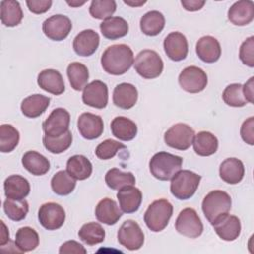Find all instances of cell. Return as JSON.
<instances>
[{
	"instance_id": "cell-17",
	"label": "cell",
	"mask_w": 254,
	"mask_h": 254,
	"mask_svg": "<svg viewBox=\"0 0 254 254\" xmlns=\"http://www.w3.org/2000/svg\"><path fill=\"white\" fill-rule=\"evenodd\" d=\"M77 128L83 138L93 140L100 137L103 133V120L99 115L84 112L78 117Z\"/></svg>"
},
{
	"instance_id": "cell-21",
	"label": "cell",
	"mask_w": 254,
	"mask_h": 254,
	"mask_svg": "<svg viewBox=\"0 0 254 254\" xmlns=\"http://www.w3.org/2000/svg\"><path fill=\"white\" fill-rule=\"evenodd\" d=\"M37 81L43 90L54 95H61L65 89L64 78L60 71L56 69L48 68L42 70L38 75Z\"/></svg>"
},
{
	"instance_id": "cell-44",
	"label": "cell",
	"mask_w": 254,
	"mask_h": 254,
	"mask_svg": "<svg viewBox=\"0 0 254 254\" xmlns=\"http://www.w3.org/2000/svg\"><path fill=\"white\" fill-rule=\"evenodd\" d=\"M222 99L227 105L232 107H242L247 103L240 83H231L227 85L223 90Z\"/></svg>"
},
{
	"instance_id": "cell-46",
	"label": "cell",
	"mask_w": 254,
	"mask_h": 254,
	"mask_svg": "<svg viewBox=\"0 0 254 254\" xmlns=\"http://www.w3.org/2000/svg\"><path fill=\"white\" fill-rule=\"evenodd\" d=\"M240 61L249 67L254 66V37L247 38L240 46L239 49Z\"/></svg>"
},
{
	"instance_id": "cell-52",
	"label": "cell",
	"mask_w": 254,
	"mask_h": 254,
	"mask_svg": "<svg viewBox=\"0 0 254 254\" xmlns=\"http://www.w3.org/2000/svg\"><path fill=\"white\" fill-rule=\"evenodd\" d=\"M1 226H2V230H1V242L0 245L4 246L8 241H9V231L4 223L3 220H1Z\"/></svg>"
},
{
	"instance_id": "cell-18",
	"label": "cell",
	"mask_w": 254,
	"mask_h": 254,
	"mask_svg": "<svg viewBox=\"0 0 254 254\" xmlns=\"http://www.w3.org/2000/svg\"><path fill=\"white\" fill-rule=\"evenodd\" d=\"M99 35L91 30H83L73 39L72 47L74 52L81 57H89L95 53L99 46Z\"/></svg>"
},
{
	"instance_id": "cell-14",
	"label": "cell",
	"mask_w": 254,
	"mask_h": 254,
	"mask_svg": "<svg viewBox=\"0 0 254 254\" xmlns=\"http://www.w3.org/2000/svg\"><path fill=\"white\" fill-rule=\"evenodd\" d=\"M82 101L84 104L102 109L108 103V88L106 83L101 80H93L84 87L82 92Z\"/></svg>"
},
{
	"instance_id": "cell-47",
	"label": "cell",
	"mask_w": 254,
	"mask_h": 254,
	"mask_svg": "<svg viewBox=\"0 0 254 254\" xmlns=\"http://www.w3.org/2000/svg\"><path fill=\"white\" fill-rule=\"evenodd\" d=\"M240 135L242 140L248 145L254 144V117L251 116L246 119L240 128Z\"/></svg>"
},
{
	"instance_id": "cell-38",
	"label": "cell",
	"mask_w": 254,
	"mask_h": 254,
	"mask_svg": "<svg viewBox=\"0 0 254 254\" xmlns=\"http://www.w3.org/2000/svg\"><path fill=\"white\" fill-rule=\"evenodd\" d=\"M76 182L67 171H59L51 180V187L55 193L59 195H67L73 191Z\"/></svg>"
},
{
	"instance_id": "cell-29",
	"label": "cell",
	"mask_w": 254,
	"mask_h": 254,
	"mask_svg": "<svg viewBox=\"0 0 254 254\" xmlns=\"http://www.w3.org/2000/svg\"><path fill=\"white\" fill-rule=\"evenodd\" d=\"M23 167L34 176H43L50 170L49 160L36 151H28L22 157Z\"/></svg>"
},
{
	"instance_id": "cell-43",
	"label": "cell",
	"mask_w": 254,
	"mask_h": 254,
	"mask_svg": "<svg viewBox=\"0 0 254 254\" xmlns=\"http://www.w3.org/2000/svg\"><path fill=\"white\" fill-rule=\"evenodd\" d=\"M116 11V2L114 0H93L89 6V14L94 19L106 20Z\"/></svg>"
},
{
	"instance_id": "cell-20",
	"label": "cell",
	"mask_w": 254,
	"mask_h": 254,
	"mask_svg": "<svg viewBox=\"0 0 254 254\" xmlns=\"http://www.w3.org/2000/svg\"><path fill=\"white\" fill-rule=\"evenodd\" d=\"M197 57L206 64H212L219 60L221 48L219 42L212 36L201 37L195 46Z\"/></svg>"
},
{
	"instance_id": "cell-40",
	"label": "cell",
	"mask_w": 254,
	"mask_h": 254,
	"mask_svg": "<svg viewBox=\"0 0 254 254\" xmlns=\"http://www.w3.org/2000/svg\"><path fill=\"white\" fill-rule=\"evenodd\" d=\"M19 131L10 124H2L0 126V151L2 153L12 152L19 143Z\"/></svg>"
},
{
	"instance_id": "cell-37",
	"label": "cell",
	"mask_w": 254,
	"mask_h": 254,
	"mask_svg": "<svg viewBox=\"0 0 254 254\" xmlns=\"http://www.w3.org/2000/svg\"><path fill=\"white\" fill-rule=\"evenodd\" d=\"M105 183L111 190H120L125 187L134 186L136 179L131 172H122L117 168H112L105 175Z\"/></svg>"
},
{
	"instance_id": "cell-25",
	"label": "cell",
	"mask_w": 254,
	"mask_h": 254,
	"mask_svg": "<svg viewBox=\"0 0 254 254\" xmlns=\"http://www.w3.org/2000/svg\"><path fill=\"white\" fill-rule=\"evenodd\" d=\"M244 165L236 158L225 159L219 167V176L227 184L236 185L240 183L244 177Z\"/></svg>"
},
{
	"instance_id": "cell-23",
	"label": "cell",
	"mask_w": 254,
	"mask_h": 254,
	"mask_svg": "<svg viewBox=\"0 0 254 254\" xmlns=\"http://www.w3.org/2000/svg\"><path fill=\"white\" fill-rule=\"evenodd\" d=\"M113 103L122 109L132 108L138 99L137 88L127 82L119 83L115 86L113 90Z\"/></svg>"
},
{
	"instance_id": "cell-16",
	"label": "cell",
	"mask_w": 254,
	"mask_h": 254,
	"mask_svg": "<svg viewBox=\"0 0 254 254\" xmlns=\"http://www.w3.org/2000/svg\"><path fill=\"white\" fill-rule=\"evenodd\" d=\"M164 50L168 58L172 61L180 62L185 60L189 52L186 36L180 32L170 33L164 40Z\"/></svg>"
},
{
	"instance_id": "cell-39",
	"label": "cell",
	"mask_w": 254,
	"mask_h": 254,
	"mask_svg": "<svg viewBox=\"0 0 254 254\" xmlns=\"http://www.w3.org/2000/svg\"><path fill=\"white\" fill-rule=\"evenodd\" d=\"M78 237L87 245H95L103 242L105 231L97 222H88L81 226L78 231Z\"/></svg>"
},
{
	"instance_id": "cell-26",
	"label": "cell",
	"mask_w": 254,
	"mask_h": 254,
	"mask_svg": "<svg viewBox=\"0 0 254 254\" xmlns=\"http://www.w3.org/2000/svg\"><path fill=\"white\" fill-rule=\"evenodd\" d=\"M4 191L8 198L25 199L30 193V184L26 178L20 175H12L4 182Z\"/></svg>"
},
{
	"instance_id": "cell-51",
	"label": "cell",
	"mask_w": 254,
	"mask_h": 254,
	"mask_svg": "<svg viewBox=\"0 0 254 254\" xmlns=\"http://www.w3.org/2000/svg\"><path fill=\"white\" fill-rule=\"evenodd\" d=\"M181 3L183 5V7L185 8V10L193 12V11L200 10L204 6L205 1H203V0H182Z\"/></svg>"
},
{
	"instance_id": "cell-13",
	"label": "cell",
	"mask_w": 254,
	"mask_h": 254,
	"mask_svg": "<svg viewBox=\"0 0 254 254\" xmlns=\"http://www.w3.org/2000/svg\"><path fill=\"white\" fill-rule=\"evenodd\" d=\"M70 115L64 108L54 109L43 122V130L49 137H59L68 131Z\"/></svg>"
},
{
	"instance_id": "cell-30",
	"label": "cell",
	"mask_w": 254,
	"mask_h": 254,
	"mask_svg": "<svg viewBox=\"0 0 254 254\" xmlns=\"http://www.w3.org/2000/svg\"><path fill=\"white\" fill-rule=\"evenodd\" d=\"M0 18L6 27H15L23 19V11L18 1L3 0L0 2Z\"/></svg>"
},
{
	"instance_id": "cell-50",
	"label": "cell",
	"mask_w": 254,
	"mask_h": 254,
	"mask_svg": "<svg viewBox=\"0 0 254 254\" xmlns=\"http://www.w3.org/2000/svg\"><path fill=\"white\" fill-rule=\"evenodd\" d=\"M253 81H254V77H250L248 79V81H246L243 85H242V90H243V95L246 99L247 102H250V103H253L254 101V85H253Z\"/></svg>"
},
{
	"instance_id": "cell-2",
	"label": "cell",
	"mask_w": 254,
	"mask_h": 254,
	"mask_svg": "<svg viewBox=\"0 0 254 254\" xmlns=\"http://www.w3.org/2000/svg\"><path fill=\"white\" fill-rule=\"evenodd\" d=\"M183 159L168 152L156 153L150 160V172L160 181L171 180L182 168Z\"/></svg>"
},
{
	"instance_id": "cell-8",
	"label": "cell",
	"mask_w": 254,
	"mask_h": 254,
	"mask_svg": "<svg viewBox=\"0 0 254 254\" xmlns=\"http://www.w3.org/2000/svg\"><path fill=\"white\" fill-rule=\"evenodd\" d=\"M193 129L185 123H177L170 127L165 135V143L174 149L185 151L190 147L194 138Z\"/></svg>"
},
{
	"instance_id": "cell-4",
	"label": "cell",
	"mask_w": 254,
	"mask_h": 254,
	"mask_svg": "<svg viewBox=\"0 0 254 254\" xmlns=\"http://www.w3.org/2000/svg\"><path fill=\"white\" fill-rule=\"evenodd\" d=\"M201 177L190 170L179 171L172 179L170 190L172 194L181 200L190 198L196 191Z\"/></svg>"
},
{
	"instance_id": "cell-7",
	"label": "cell",
	"mask_w": 254,
	"mask_h": 254,
	"mask_svg": "<svg viewBox=\"0 0 254 254\" xmlns=\"http://www.w3.org/2000/svg\"><path fill=\"white\" fill-rule=\"evenodd\" d=\"M175 227L180 234L189 238H196L203 231V225L197 212L190 207L181 210L176 219Z\"/></svg>"
},
{
	"instance_id": "cell-11",
	"label": "cell",
	"mask_w": 254,
	"mask_h": 254,
	"mask_svg": "<svg viewBox=\"0 0 254 254\" xmlns=\"http://www.w3.org/2000/svg\"><path fill=\"white\" fill-rule=\"evenodd\" d=\"M38 218L41 225L48 230H57L65 220V211L56 202H47L40 206Z\"/></svg>"
},
{
	"instance_id": "cell-5",
	"label": "cell",
	"mask_w": 254,
	"mask_h": 254,
	"mask_svg": "<svg viewBox=\"0 0 254 254\" xmlns=\"http://www.w3.org/2000/svg\"><path fill=\"white\" fill-rule=\"evenodd\" d=\"M201 208L206 219L212 224L217 217L230 210L231 197L224 190H211L204 196Z\"/></svg>"
},
{
	"instance_id": "cell-42",
	"label": "cell",
	"mask_w": 254,
	"mask_h": 254,
	"mask_svg": "<svg viewBox=\"0 0 254 254\" xmlns=\"http://www.w3.org/2000/svg\"><path fill=\"white\" fill-rule=\"evenodd\" d=\"M43 143L49 152L53 154H61L70 147L72 143V134L68 130L59 137H49L45 135L43 137Z\"/></svg>"
},
{
	"instance_id": "cell-32",
	"label": "cell",
	"mask_w": 254,
	"mask_h": 254,
	"mask_svg": "<svg viewBox=\"0 0 254 254\" xmlns=\"http://www.w3.org/2000/svg\"><path fill=\"white\" fill-rule=\"evenodd\" d=\"M100 32L108 40H116L127 35L128 23L121 17H110L104 20L100 26Z\"/></svg>"
},
{
	"instance_id": "cell-3",
	"label": "cell",
	"mask_w": 254,
	"mask_h": 254,
	"mask_svg": "<svg viewBox=\"0 0 254 254\" xmlns=\"http://www.w3.org/2000/svg\"><path fill=\"white\" fill-rule=\"evenodd\" d=\"M173 214L172 203L165 199L153 201L144 214V221L147 227L153 232H160L165 229Z\"/></svg>"
},
{
	"instance_id": "cell-31",
	"label": "cell",
	"mask_w": 254,
	"mask_h": 254,
	"mask_svg": "<svg viewBox=\"0 0 254 254\" xmlns=\"http://www.w3.org/2000/svg\"><path fill=\"white\" fill-rule=\"evenodd\" d=\"M193 150L198 156L207 157L213 155L218 148L217 138L208 131H200L194 135Z\"/></svg>"
},
{
	"instance_id": "cell-35",
	"label": "cell",
	"mask_w": 254,
	"mask_h": 254,
	"mask_svg": "<svg viewBox=\"0 0 254 254\" xmlns=\"http://www.w3.org/2000/svg\"><path fill=\"white\" fill-rule=\"evenodd\" d=\"M39 242L40 238L38 232L30 226L21 227L16 232L15 244L20 252H29L36 249Z\"/></svg>"
},
{
	"instance_id": "cell-48",
	"label": "cell",
	"mask_w": 254,
	"mask_h": 254,
	"mask_svg": "<svg viewBox=\"0 0 254 254\" xmlns=\"http://www.w3.org/2000/svg\"><path fill=\"white\" fill-rule=\"evenodd\" d=\"M26 4L30 12L34 14H43L50 10L53 2L51 0H27Z\"/></svg>"
},
{
	"instance_id": "cell-41",
	"label": "cell",
	"mask_w": 254,
	"mask_h": 254,
	"mask_svg": "<svg viewBox=\"0 0 254 254\" xmlns=\"http://www.w3.org/2000/svg\"><path fill=\"white\" fill-rule=\"evenodd\" d=\"M3 208L6 215L14 221L23 220L29 211V203L26 199H12L8 198L3 203Z\"/></svg>"
},
{
	"instance_id": "cell-36",
	"label": "cell",
	"mask_w": 254,
	"mask_h": 254,
	"mask_svg": "<svg viewBox=\"0 0 254 254\" xmlns=\"http://www.w3.org/2000/svg\"><path fill=\"white\" fill-rule=\"evenodd\" d=\"M67 77L71 87L74 90L80 91L87 85L89 78V72L87 67L78 62H73L68 64L66 68Z\"/></svg>"
},
{
	"instance_id": "cell-53",
	"label": "cell",
	"mask_w": 254,
	"mask_h": 254,
	"mask_svg": "<svg viewBox=\"0 0 254 254\" xmlns=\"http://www.w3.org/2000/svg\"><path fill=\"white\" fill-rule=\"evenodd\" d=\"M124 3L125 4H127V5H129V6H132V7H138V6H141V5H144L145 3H146V1H138V2H134V1H126V0H124Z\"/></svg>"
},
{
	"instance_id": "cell-19",
	"label": "cell",
	"mask_w": 254,
	"mask_h": 254,
	"mask_svg": "<svg viewBox=\"0 0 254 254\" xmlns=\"http://www.w3.org/2000/svg\"><path fill=\"white\" fill-rule=\"evenodd\" d=\"M228 20L235 26H246L254 19V3L250 0L235 2L228 10Z\"/></svg>"
},
{
	"instance_id": "cell-12",
	"label": "cell",
	"mask_w": 254,
	"mask_h": 254,
	"mask_svg": "<svg viewBox=\"0 0 254 254\" xmlns=\"http://www.w3.org/2000/svg\"><path fill=\"white\" fill-rule=\"evenodd\" d=\"M72 28L71 21L68 17L58 14L46 19L42 29L46 37L53 41H63L70 33Z\"/></svg>"
},
{
	"instance_id": "cell-6",
	"label": "cell",
	"mask_w": 254,
	"mask_h": 254,
	"mask_svg": "<svg viewBox=\"0 0 254 254\" xmlns=\"http://www.w3.org/2000/svg\"><path fill=\"white\" fill-rule=\"evenodd\" d=\"M134 68L139 75L146 79L158 77L164 68V63L159 54L153 50L141 51L134 61Z\"/></svg>"
},
{
	"instance_id": "cell-22",
	"label": "cell",
	"mask_w": 254,
	"mask_h": 254,
	"mask_svg": "<svg viewBox=\"0 0 254 254\" xmlns=\"http://www.w3.org/2000/svg\"><path fill=\"white\" fill-rule=\"evenodd\" d=\"M116 196L121 210L125 213L136 212L142 202L141 190L133 186H128L118 190Z\"/></svg>"
},
{
	"instance_id": "cell-33",
	"label": "cell",
	"mask_w": 254,
	"mask_h": 254,
	"mask_svg": "<svg viewBox=\"0 0 254 254\" xmlns=\"http://www.w3.org/2000/svg\"><path fill=\"white\" fill-rule=\"evenodd\" d=\"M66 171L75 180H85L92 173L91 162L83 155H74L66 162Z\"/></svg>"
},
{
	"instance_id": "cell-24",
	"label": "cell",
	"mask_w": 254,
	"mask_h": 254,
	"mask_svg": "<svg viewBox=\"0 0 254 254\" xmlns=\"http://www.w3.org/2000/svg\"><path fill=\"white\" fill-rule=\"evenodd\" d=\"M95 216L99 222L113 225L122 216V211L119 209L116 201L105 197L97 203L95 207Z\"/></svg>"
},
{
	"instance_id": "cell-15",
	"label": "cell",
	"mask_w": 254,
	"mask_h": 254,
	"mask_svg": "<svg viewBox=\"0 0 254 254\" xmlns=\"http://www.w3.org/2000/svg\"><path fill=\"white\" fill-rule=\"evenodd\" d=\"M216 234L225 241H233L241 232V223L237 216L224 213L217 217L211 224Z\"/></svg>"
},
{
	"instance_id": "cell-27",
	"label": "cell",
	"mask_w": 254,
	"mask_h": 254,
	"mask_svg": "<svg viewBox=\"0 0 254 254\" xmlns=\"http://www.w3.org/2000/svg\"><path fill=\"white\" fill-rule=\"evenodd\" d=\"M50 97L42 94H32L21 103L22 113L29 118H36L42 115L50 104Z\"/></svg>"
},
{
	"instance_id": "cell-28",
	"label": "cell",
	"mask_w": 254,
	"mask_h": 254,
	"mask_svg": "<svg viewBox=\"0 0 254 254\" xmlns=\"http://www.w3.org/2000/svg\"><path fill=\"white\" fill-rule=\"evenodd\" d=\"M113 136L121 141L133 140L138 132L137 125L131 119L124 116L115 117L110 124Z\"/></svg>"
},
{
	"instance_id": "cell-9",
	"label": "cell",
	"mask_w": 254,
	"mask_h": 254,
	"mask_svg": "<svg viewBox=\"0 0 254 254\" xmlns=\"http://www.w3.org/2000/svg\"><path fill=\"white\" fill-rule=\"evenodd\" d=\"M118 242L128 250L140 249L144 244V233L140 225L132 220H125L117 232Z\"/></svg>"
},
{
	"instance_id": "cell-1",
	"label": "cell",
	"mask_w": 254,
	"mask_h": 254,
	"mask_svg": "<svg viewBox=\"0 0 254 254\" xmlns=\"http://www.w3.org/2000/svg\"><path fill=\"white\" fill-rule=\"evenodd\" d=\"M100 62L104 71L113 75H121L134 64L133 51L125 44L112 45L103 52Z\"/></svg>"
},
{
	"instance_id": "cell-45",
	"label": "cell",
	"mask_w": 254,
	"mask_h": 254,
	"mask_svg": "<svg viewBox=\"0 0 254 254\" xmlns=\"http://www.w3.org/2000/svg\"><path fill=\"white\" fill-rule=\"evenodd\" d=\"M125 148L126 146L124 144L119 143L116 140L106 139L100 144H98V146L95 149V155L100 160H109L113 158L118 151Z\"/></svg>"
},
{
	"instance_id": "cell-49",
	"label": "cell",
	"mask_w": 254,
	"mask_h": 254,
	"mask_svg": "<svg viewBox=\"0 0 254 254\" xmlns=\"http://www.w3.org/2000/svg\"><path fill=\"white\" fill-rule=\"evenodd\" d=\"M59 252L61 254H69V253H75V254H85L86 249L77 241L75 240H68L62 244V246L59 249Z\"/></svg>"
},
{
	"instance_id": "cell-10",
	"label": "cell",
	"mask_w": 254,
	"mask_h": 254,
	"mask_svg": "<svg viewBox=\"0 0 254 254\" xmlns=\"http://www.w3.org/2000/svg\"><path fill=\"white\" fill-rule=\"evenodd\" d=\"M181 87L190 93H198L207 85V75L198 66L190 65L184 68L179 75Z\"/></svg>"
},
{
	"instance_id": "cell-54",
	"label": "cell",
	"mask_w": 254,
	"mask_h": 254,
	"mask_svg": "<svg viewBox=\"0 0 254 254\" xmlns=\"http://www.w3.org/2000/svg\"><path fill=\"white\" fill-rule=\"evenodd\" d=\"M85 2L86 1H71V2H69V1H67L66 3L69 5V6H71V7H79V6H81V5H83V4H85Z\"/></svg>"
},
{
	"instance_id": "cell-34",
	"label": "cell",
	"mask_w": 254,
	"mask_h": 254,
	"mask_svg": "<svg viewBox=\"0 0 254 254\" xmlns=\"http://www.w3.org/2000/svg\"><path fill=\"white\" fill-rule=\"evenodd\" d=\"M165 27L164 15L156 10L147 12L140 20V29L147 36L159 35Z\"/></svg>"
}]
</instances>
